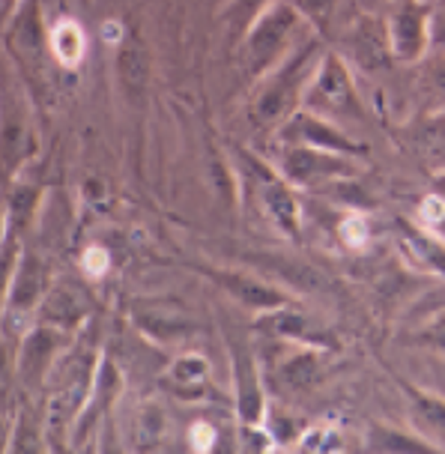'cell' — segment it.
Masks as SVG:
<instances>
[{"mask_svg":"<svg viewBox=\"0 0 445 454\" xmlns=\"http://www.w3.org/2000/svg\"><path fill=\"white\" fill-rule=\"evenodd\" d=\"M347 75H344V69H341V63L338 60H329L326 63V72H323V78H320V84H317V96L326 105H344L347 99Z\"/></svg>","mask_w":445,"mask_h":454,"instance_id":"277c9868","label":"cell"},{"mask_svg":"<svg viewBox=\"0 0 445 454\" xmlns=\"http://www.w3.org/2000/svg\"><path fill=\"white\" fill-rule=\"evenodd\" d=\"M12 251H4L0 254V296H4V290H6V278H10V272H12Z\"/></svg>","mask_w":445,"mask_h":454,"instance_id":"5bb4252c","label":"cell"},{"mask_svg":"<svg viewBox=\"0 0 445 454\" xmlns=\"http://www.w3.org/2000/svg\"><path fill=\"white\" fill-rule=\"evenodd\" d=\"M36 296H39V266L34 261H27L21 266L19 281H15L12 302H15V308H27V305H34Z\"/></svg>","mask_w":445,"mask_h":454,"instance_id":"52a82bcc","label":"cell"},{"mask_svg":"<svg viewBox=\"0 0 445 454\" xmlns=\"http://www.w3.org/2000/svg\"><path fill=\"white\" fill-rule=\"evenodd\" d=\"M290 27H293V12L281 6V10L272 15V19H266V21L261 24V27H257V34H254V39H252V54H254L261 63H266V60L272 57L275 48L281 45V39L287 36V30H290Z\"/></svg>","mask_w":445,"mask_h":454,"instance_id":"7a4b0ae2","label":"cell"},{"mask_svg":"<svg viewBox=\"0 0 445 454\" xmlns=\"http://www.w3.org/2000/svg\"><path fill=\"white\" fill-rule=\"evenodd\" d=\"M194 442H198V449H209V442H213V431H209V427H194Z\"/></svg>","mask_w":445,"mask_h":454,"instance_id":"2e32d148","label":"cell"},{"mask_svg":"<svg viewBox=\"0 0 445 454\" xmlns=\"http://www.w3.org/2000/svg\"><path fill=\"white\" fill-rule=\"evenodd\" d=\"M266 204H269L272 215L278 218L285 231H293L296 227V207H293V198H290L281 185H269V189H266Z\"/></svg>","mask_w":445,"mask_h":454,"instance_id":"ba28073f","label":"cell"},{"mask_svg":"<svg viewBox=\"0 0 445 454\" xmlns=\"http://www.w3.org/2000/svg\"><path fill=\"white\" fill-rule=\"evenodd\" d=\"M120 75H123V84L132 87V90H141L144 81H147V57L137 45L123 48L120 54Z\"/></svg>","mask_w":445,"mask_h":454,"instance_id":"5b68a950","label":"cell"},{"mask_svg":"<svg viewBox=\"0 0 445 454\" xmlns=\"http://www.w3.org/2000/svg\"><path fill=\"white\" fill-rule=\"evenodd\" d=\"M204 374H207V364L200 359H183V362H176V368H174L176 383H200Z\"/></svg>","mask_w":445,"mask_h":454,"instance_id":"8fae6325","label":"cell"},{"mask_svg":"<svg viewBox=\"0 0 445 454\" xmlns=\"http://www.w3.org/2000/svg\"><path fill=\"white\" fill-rule=\"evenodd\" d=\"M416 397H418V410L425 412V419L431 421L433 427L445 431V403L433 401V397H425V395H416Z\"/></svg>","mask_w":445,"mask_h":454,"instance_id":"7c38bea8","label":"cell"},{"mask_svg":"<svg viewBox=\"0 0 445 454\" xmlns=\"http://www.w3.org/2000/svg\"><path fill=\"white\" fill-rule=\"evenodd\" d=\"M431 340H433V344L445 347V323H436V326H433V335H431Z\"/></svg>","mask_w":445,"mask_h":454,"instance_id":"e0dca14e","label":"cell"},{"mask_svg":"<svg viewBox=\"0 0 445 454\" xmlns=\"http://www.w3.org/2000/svg\"><path fill=\"white\" fill-rule=\"evenodd\" d=\"M84 266H87V272H90V275H99V272H105V266H108V257H105V251L90 248V251H87V257H84Z\"/></svg>","mask_w":445,"mask_h":454,"instance_id":"4fadbf2b","label":"cell"},{"mask_svg":"<svg viewBox=\"0 0 445 454\" xmlns=\"http://www.w3.org/2000/svg\"><path fill=\"white\" fill-rule=\"evenodd\" d=\"M323 174V170H335L332 161H323L320 156H308V153H299V156L290 159V174L299 176V180H311L314 174Z\"/></svg>","mask_w":445,"mask_h":454,"instance_id":"9c48e42d","label":"cell"},{"mask_svg":"<svg viewBox=\"0 0 445 454\" xmlns=\"http://www.w3.org/2000/svg\"><path fill=\"white\" fill-rule=\"evenodd\" d=\"M341 237H344L347 246H353V248L365 246V242H368V224H365V218H362V215H350V218H344V224H341Z\"/></svg>","mask_w":445,"mask_h":454,"instance_id":"30bf717a","label":"cell"},{"mask_svg":"<svg viewBox=\"0 0 445 454\" xmlns=\"http://www.w3.org/2000/svg\"><path fill=\"white\" fill-rule=\"evenodd\" d=\"M51 51L63 63V67H78L81 57L87 51V39L78 21L60 19L51 30Z\"/></svg>","mask_w":445,"mask_h":454,"instance_id":"6da1fadb","label":"cell"},{"mask_svg":"<svg viewBox=\"0 0 445 454\" xmlns=\"http://www.w3.org/2000/svg\"><path fill=\"white\" fill-rule=\"evenodd\" d=\"M246 4H248V6H254V4H261V0H246Z\"/></svg>","mask_w":445,"mask_h":454,"instance_id":"ac0fdd59","label":"cell"},{"mask_svg":"<svg viewBox=\"0 0 445 454\" xmlns=\"http://www.w3.org/2000/svg\"><path fill=\"white\" fill-rule=\"evenodd\" d=\"M394 45L403 57L416 54L418 45H422V24H418L416 12H403L398 21H394Z\"/></svg>","mask_w":445,"mask_h":454,"instance_id":"8992f818","label":"cell"},{"mask_svg":"<svg viewBox=\"0 0 445 454\" xmlns=\"http://www.w3.org/2000/svg\"><path fill=\"white\" fill-rule=\"evenodd\" d=\"M222 281L228 284L230 294L237 296L239 302H246V305H254V308H275V305L285 302V299L275 294V290L263 287V284H257V281H252V278H242V275H224Z\"/></svg>","mask_w":445,"mask_h":454,"instance_id":"3957f363","label":"cell"},{"mask_svg":"<svg viewBox=\"0 0 445 454\" xmlns=\"http://www.w3.org/2000/svg\"><path fill=\"white\" fill-rule=\"evenodd\" d=\"M425 215L431 218V222H440V218L445 215V209H442V200H436V198L425 200Z\"/></svg>","mask_w":445,"mask_h":454,"instance_id":"9a60e30c","label":"cell"}]
</instances>
